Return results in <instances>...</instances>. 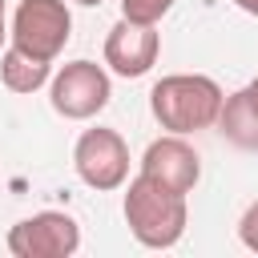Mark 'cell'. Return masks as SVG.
Wrapping results in <instances>:
<instances>
[{"instance_id":"cell-1","label":"cell","mask_w":258,"mask_h":258,"mask_svg":"<svg viewBox=\"0 0 258 258\" xmlns=\"http://www.w3.org/2000/svg\"><path fill=\"white\" fill-rule=\"evenodd\" d=\"M185 222H189V206H185V194L177 189H165L161 181L137 173L125 189V226L129 234L149 246V250H169L181 242L185 234Z\"/></svg>"},{"instance_id":"cell-2","label":"cell","mask_w":258,"mask_h":258,"mask_svg":"<svg viewBox=\"0 0 258 258\" xmlns=\"http://www.w3.org/2000/svg\"><path fill=\"white\" fill-rule=\"evenodd\" d=\"M222 85L214 77H202V73H169L153 85L149 93V109L157 117V125L165 133H198V129H210L218 121V109H222Z\"/></svg>"},{"instance_id":"cell-3","label":"cell","mask_w":258,"mask_h":258,"mask_svg":"<svg viewBox=\"0 0 258 258\" xmlns=\"http://www.w3.org/2000/svg\"><path fill=\"white\" fill-rule=\"evenodd\" d=\"M69 32H73V16L64 0H20L8 36H12V48L52 64L64 52Z\"/></svg>"},{"instance_id":"cell-4","label":"cell","mask_w":258,"mask_h":258,"mask_svg":"<svg viewBox=\"0 0 258 258\" xmlns=\"http://www.w3.org/2000/svg\"><path fill=\"white\" fill-rule=\"evenodd\" d=\"M113 97L109 73L93 60H69L48 77V101L60 117L69 121H89L97 117Z\"/></svg>"},{"instance_id":"cell-5","label":"cell","mask_w":258,"mask_h":258,"mask_svg":"<svg viewBox=\"0 0 258 258\" xmlns=\"http://www.w3.org/2000/svg\"><path fill=\"white\" fill-rule=\"evenodd\" d=\"M73 169L89 189H121L129 181V145L117 129H85L73 145Z\"/></svg>"},{"instance_id":"cell-6","label":"cell","mask_w":258,"mask_h":258,"mask_svg":"<svg viewBox=\"0 0 258 258\" xmlns=\"http://www.w3.org/2000/svg\"><path fill=\"white\" fill-rule=\"evenodd\" d=\"M81 246V226L73 214L40 210L8 230V254L12 258H69Z\"/></svg>"},{"instance_id":"cell-7","label":"cell","mask_w":258,"mask_h":258,"mask_svg":"<svg viewBox=\"0 0 258 258\" xmlns=\"http://www.w3.org/2000/svg\"><path fill=\"white\" fill-rule=\"evenodd\" d=\"M157 52H161L157 24H137L121 16L105 36V64L117 77H145L157 64Z\"/></svg>"},{"instance_id":"cell-8","label":"cell","mask_w":258,"mask_h":258,"mask_svg":"<svg viewBox=\"0 0 258 258\" xmlns=\"http://www.w3.org/2000/svg\"><path fill=\"white\" fill-rule=\"evenodd\" d=\"M141 173L161 181L165 189L189 194L198 185V177H202V157L181 133H165V137L149 141V149L141 153Z\"/></svg>"},{"instance_id":"cell-9","label":"cell","mask_w":258,"mask_h":258,"mask_svg":"<svg viewBox=\"0 0 258 258\" xmlns=\"http://www.w3.org/2000/svg\"><path fill=\"white\" fill-rule=\"evenodd\" d=\"M214 125L222 129V137H226L230 145H238V149H258V109L250 105L246 89L222 97V109H218V121H214Z\"/></svg>"},{"instance_id":"cell-10","label":"cell","mask_w":258,"mask_h":258,"mask_svg":"<svg viewBox=\"0 0 258 258\" xmlns=\"http://www.w3.org/2000/svg\"><path fill=\"white\" fill-rule=\"evenodd\" d=\"M48 77H52L48 60H36V56L12 48V44L0 52V85L8 93H36L40 85H48Z\"/></svg>"},{"instance_id":"cell-11","label":"cell","mask_w":258,"mask_h":258,"mask_svg":"<svg viewBox=\"0 0 258 258\" xmlns=\"http://www.w3.org/2000/svg\"><path fill=\"white\" fill-rule=\"evenodd\" d=\"M169 8H173V0H121V16L137 20V24H157Z\"/></svg>"},{"instance_id":"cell-12","label":"cell","mask_w":258,"mask_h":258,"mask_svg":"<svg viewBox=\"0 0 258 258\" xmlns=\"http://www.w3.org/2000/svg\"><path fill=\"white\" fill-rule=\"evenodd\" d=\"M238 238H242V246H246V250H254V254H258V202H250V206H246V214H242V222H238Z\"/></svg>"},{"instance_id":"cell-13","label":"cell","mask_w":258,"mask_h":258,"mask_svg":"<svg viewBox=\"0 0 258 258\" xmlns=\"http://www.w3.org/2000/svg\"><path fill=\"white\" fill-rule=\"evenodd\" d=\"M246 97H250V105H254V109H258V77H254V81H250V85H246Z\"/></svg>"},{"instance_id":"cell-14","label":"cell","mask_w":258,"mask_h":258,"mask_svg":"<svg viewBox=\"0 0 258 258\" xmlns=\"http://www.w3.org/2000/svg\"><path fill=\"white\" fill-rule=\"evenodd\" d=\"M242 12H250V16H258V0H234Z\"/></svg>"},{"instance_id":"cell-15","label":"cell","mask_w":258,"mask_h":258,"mask_svg":"<svg viewBox=\"0 0 258 258\" xmlns=\"http://www.w3.org/2000/svg\"><path fill=\"white\" fill-rule=\"evenodd\" d=\"M4 36H8V28H4V12H0V48H4Z\"/></svg>"},{"instance_id":"cell-16","label":"cell","mask_w":258,"mask_h":258,"mask_svg":"<svg viewBox=\"0 0 258 258\" xmlns=\"http://www.w3.org/2000/svg\"><path fill=\"white\" fill-rule=\"evenodd\" d=\"M77 4H85V8H97V4H105V0H77Z\"/></svg>"},{"instance_id":"cell-17","label":"cell","mask_w":258,"mask_h":258,"mask_svg":"<svg viewBox=\"0 0 258 258\" xmlns=\"http://www.w3.org/2000/svg\"><path fill=\"white\" fill-rule=\"evenodd\" d=\"M0 12H4V0H0Z\"/></svg>"}]
</instances>
